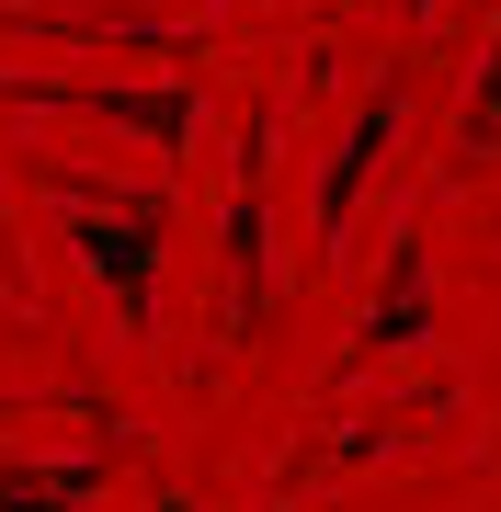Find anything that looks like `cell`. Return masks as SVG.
Here are the masks:
<instances>
[{
  "mask_svg": "<svg viewBox=\"0 0 501 512\" xmlns=\"http://www.w3.org/2000/svg\"><path fill=\"white\" fill-rule=\"evenodd\" d=\"M228 308H240V330L274 319V251H262V137H251V171H240V205H228Z\"/></svg>",
  "mask_w": 501,
  "mask_h": 512,
  "instance_id": "cell-1",
  "label": "cell"
},
{
  "mask_svg": "<svg viewBox=\"0 0 501 512\" xmlns=\"http://www.w3.org/2000/svg\"><path fill=\"white\" fill-rule=\"evenodd\" d=\"M388 126H399V80L365 103V126H353V148L331 160V194H319V239H342V217H353V194H365V171H376V148H388Z\"/></svg>",
  "mask_w": 501,
  "mask_h": 512,
  "instance_id": "cell-2",
  "label": "cell"
},
{
  "mask_svg": "<svg viewBox=\"0 0 501 512\" xmlns=\"http://www.w3.org/2000/svg\"><path fill=\"white\" fill-rule=\"evenodd\" d=\"M399 330H422V251H410V239H399V274H388V308L365 319V353H388Z\"/></svg>",
  "mask_w": 501,
  "mask_h": 512,
  "instance_id": "cell-3",
  "label": "cell"
}]
</instances>
